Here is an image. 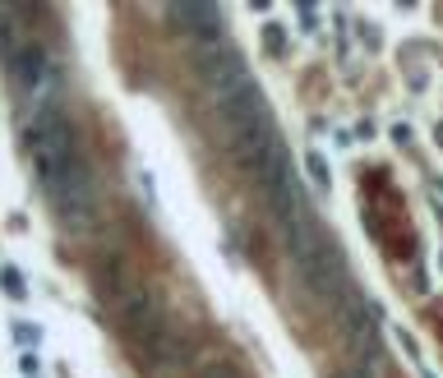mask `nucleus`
<instances>
[{"instance_id": "nucleus-1", "label": "nucleus", "mask_w": 443, "mask_h": 378, "mask_svg": "<svg viewBox=\"0 0 443 378\" xmlns=\"http://www.w3.org/2000/svg\"><path fill=\"white\" fill-rule=\"evenodd\" d=\"M28 153H33V171H37V185H42V194H51L60 180L69 176V171L83 162V148H79V134L74 125L65 120V111L55 106V102H42L33 115V125H28Z\"/></svg>"}, {"instance_id": "nucleus-2", "label": "nucleus", "mask_w": 443, "mask_h": 378, "mask_svg": "<svg viewBox=\"0 0 443 378\" xmlns=\"http://www.w3.org/2000/svg\"><path fill=\"white\" fill-rule=\"evenodd\" d=\"M296 263V277L305 286V295L314 300H351V286H346V258H342V245L319 235L305 254L291 258Z\"/></svg>"}, {"instance_id": "nucleus-3", "label": "nucleus", "mask_w": 443, "mask_h": 378, "mask_svg": "<svg viewBox=\"0 0 443 378\" xmlns=\"http://www.w3.org/2000/svg\"><path fill=\"white\" fill-rule=\"evenodd\" d=\"M51 199V208L60 212V222L65 226H79V231H88L93 222H97V180H93V167L88 157L79 162L74 171H69L60 185L46 194Z\"/></svg>"}, {"instance_id": "nucleus-4", "label": "nucleus", "mask_w": 443, "mask_h": 378, "mask_svg": "<svg viewBox=\"0 0 443 378\" xmlns=\"http://www.w3.org/2000/svg\"><path fill=\"white\" fill-rule=\"evenodd\" d=\"M116 318H121V332L130 337V342L144 346L148 337H153L157 328L166 323V314H162V290H157L153 281H130V286H125V295L116 300Z\"/></svg>"}, {"instance_id": "nucleus-5", "label": "nucleus", "mask_w": 443, "mask_h": 378, "mask_svg": "<svg viewBox=\"0 0 443 378\" xmlns=\"http://www.w3.org/2000/svg\"><path fill=\"white\" fill-rule=\"evenodd\" d=\"M217 120H222V130H226V144L240 139V134H250V130H259V125H268L264 88H259L254 78H245L240 88L222 92V97H217Z\"/></svg>"}, {"instance_id": "nucleus-6", "label": "nucleus", "mask_w": 443, "mask_h": 378, "mask_svg": "<svg viewBox=\"0 0 443 378\" xmlns=\"http://www.w3.org/2000/svg\"><path fill=\"white\" fill-rule=\"evenodd\" d=\"M199 74L212 88V97H222V92L240 88L245 78H250V69H245L240 51L231 42H212V46H199Z\"/></svg>"}, {"instance_id": "nucleus-7", "label": "nucleus", "mask_w": 443, "mask_h": 378, "mask_svg": "<svg viewBox=\"0 0 443 378\" xmlns=\"http://www.w3.org/2000/svg\"><path fill=\"white\" fill-rule=\"evenodd\" d=\"M166 14H171V23H180V33H185L194 46L226 42V37H222V10H217V5H199V0H189V5H166Z\"/></svg>"}, {"instance_id": "nucleus-8", "label": "nucleus", "mask_w": 443, "mask_h": 378, "mask_svg": "<svg viewBox=\"0 0 443 378\" xmlns=\"http://www.w3.org/2000/svg\"><path fill=\"white\" fill-rule=\"evenodd\" d=\"M10 74H14V83H19V92L42 97V92L51 88V56H46V46L23 42L19 51H14V60H10Z\"/></svg>"}, {"instance_id": "nucleus-9", "label": "nucleus", "mask_w": 443, "mask_h": 378, "mask_svg": "<svg viewBox=\"0 0 443 378\" xmlns=\"http://www.w3.org/2000/svg\"><path fill=\"white\" fill-rule=\"evenodd\" d=\"M139 351H144V365H148V369L166 374V369H176L180 360H185V337H180L176 323H162V328H157V332L139 346Z\"/></svg>"}, {"instance_id": "nucleus-10", "label": "nucleus", "mask_w": 443, "mask_h": 378, "mask_svg": "<svg viewBox=\"0 0 443 378\" xmlns=\"http://www.w3.org/2000/svg\"><path fill=\"white\" fill-rule=\"evenodd\" d=\"M194 378H240V369H236L231 356H203Z\"/></svg>"}, {"instance_id": "nucleus-11", "label": "nucleus", "mask_w": 443, "mask_h": 378, "mask_svg": "<svg viewBox=\"0 0 443 378\" xmlns=\"http://www.w3.org/2000/svg\"><path fill=\"white\" fill-rule=\"evenodd\" d=\"M0 281H5V295H10V300H23V295H28V286H23V277H19V267H0Z\"/></svg>"}, {"instance_id": "nucleus-12", "label": "nucleus", "mask_w": 443, "mask_h": 378, "mask_svg": "<svg viewBox=\"0 0 443 378\" xmlns=\"http://www.w3.org/2000/svg\"><path fill=\"white\" fill-rule=\"evenodd\" d=\"M264 42H268V51H273V56H282V51H287V33H282V23H264Z\"/></svg>"}, {"instance_id": "nucleus-13", "label": "nucleus", "mask_w": 443, "mask_h": 378, "mask_svg": "<svg viewBox=\"0 0 443 378\" xmlns=\"http://www.w3.org/2000/svg\"><path fill=\"white\" fill-rule=\"evenodd\" d=\"M305 167H310L314 185H319V189H328V162H323V157H319V153H310V157H305Z\"/></svg>"}, {"instance_id": "nucleus-14", "label": "nucleus", "mask_w": 443, "mask_h": 378, "mask_svg": "<svg viewBox=\"0 0 443 378\" xmlns=\"http://www.w3.org/2000/svg\"><path fill=\"white\" fill-rule=\"evenodd\" d=\"M332 378H374V369H369V365H355V360H346V365L337 369Z\"/></svg>"}, {"instance_id": "nucleus-15", "label": "nucleus", "mask_w": 443, "mask_h": 378, "mask_svg": "<svg viewBox=\"0 0 443 378\" xmlns=\"http://www.w3.org/2000/svg\"><path fill=\"white\" fill-rule=\"evenodd\" d=\"M37 365H42V360H37L33 351H23V356H19V369H23V374H37Z\"/></svg>"}]
</instances>
